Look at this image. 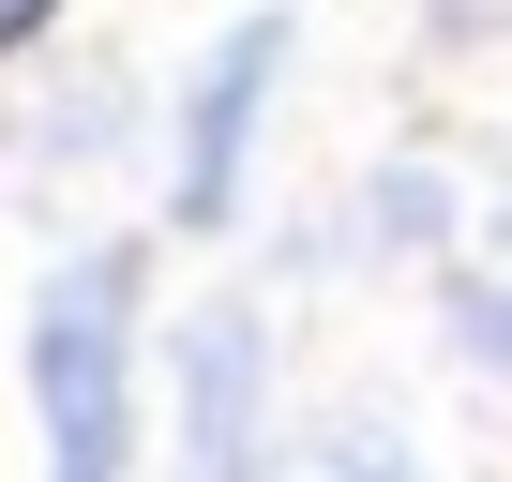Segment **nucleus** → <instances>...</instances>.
Segmentation results:
<instances>
[{
    "mask_svg": "<svg viewBox=\"0 0 512 482\" xmlns=\"http://www.w3.org/2000/svg\"><path fill=\"white\" fill-rule=\"evenodd\" d=\"M31 407H46V482H121L136 452V257L121 241L31 287Z\"/></svg>",
    "mask_w": 512,
    "mask_h": 482,
    "instance_id": "obj_1",
    "label": "nucleus"
},
{
    "mask_svg": "<svg viewBox=\"0 0 512 482\" xmlns=\"http://www.w3.org/2000/svg\"><path fill=\"white\" fill-rule=\"evenodd\" d=\"M181 467L196 482H272V452H256V407H272V332H256L241 302L181 317Z\"/></svg>",
    "mask_w": 512,
    "mask_h": 482,
    "instance_id": "obj_2",
    "label": "nucleus"
},
{
    "mask_svg": "<svg viewBox=\"0 0 512 482\" xmlns=\"http://www.w3.org/2000/svg\"><path fill=\"white\" fill-rule=\"evenodd\" d=\"M272 61H287V16H241V31L196 61V91H181V226H226V181H241V151H256Z\"/></svg>",
    "mask_w": 512,
    "mask_h": 482,
    "instance_id": "obj_3",
    "label": "nucleus"
},
{
    "mask_svg": "<svg viewBox=\"0 0 512 482\" xmlns=\"http://www.w3.org/2000/svg\"><path fill=\"white\" fill-rule=\"evenodd\" d=\"M362 241H377V257H437V241H452V166L437 151H392L362 181Z\"/></svg>",
    "mask_w": 512,
    "mask_h": 482,
    "instance_id": "obj_4",
    "label": "nucleus"
},
{
    "mask_svg": "<svg viewBox=\"0 0 512 482\" xmlns=\"http://www.w3.org/2000/svg\"><path fill=\"white\" fill-rule=\"evenodd\" d=\"M452 362L512 377V272H452Z\"/></svg>",
    "mask_w": 512,
    "mask_h": 482,
    "instance_id": "obj_5",
    "label": "nucleus"
},
{
    "mask_svg": "<svg viewBox=\"0 0 512 482\" xmlns=\"http://www.w3.org/2000/svg\"><path fill=\"white\" fill-rule=\"evenodd\" d=\"M302 482H422V467H407V437H377V422H332V437L302 452Z\"/></svg>",
    "mask_w": 512,
    "mask_h": 482,
    "instance_id": "obj_6",
    "label": "nucleus"
},
{
    "mask_svg": "<svg viewBox=\"0 0 512 482\" xmlns=\"http://www.w3.org/2000/svg\"><path fill=\"white\" fill-rule=\"evenodd\" d=\"M46 16H61V0H0V31H46Z\"/></svg>",
    "mask_w": 512,
    "mask_h": 482,
    "instance_id": "obj_7",
    "label": "nucleus"
},
{
    "mask_svg": "<svg viewBox=\"0 0 512 482\" xmlns=\"http://www.w3.org/2000/svg\"><path fill=\"white\" fill-rule=\"evenodd\" d=\"M497 241H512V196H497Z\"/></svg>",
    "mask_w": 512,
    "mask_h": 482,
    "instance_id": "obj_8",
    "label": "nucleus"
},
{
    "mask_svg": "<svg viewBox=\"0 0 512 482\" xmlns=\"http://www.w3.org/2000/svg\"><path fill=\"white\" fill-rule=\"evenodd\" d=\"M272 482H287V467H272Z\"/></svg>",
    "mask_w": 512,
    "mask_h": 482,
    "instance_id": "obj_9",
    "label": "nucleus"
}]
</instances>
